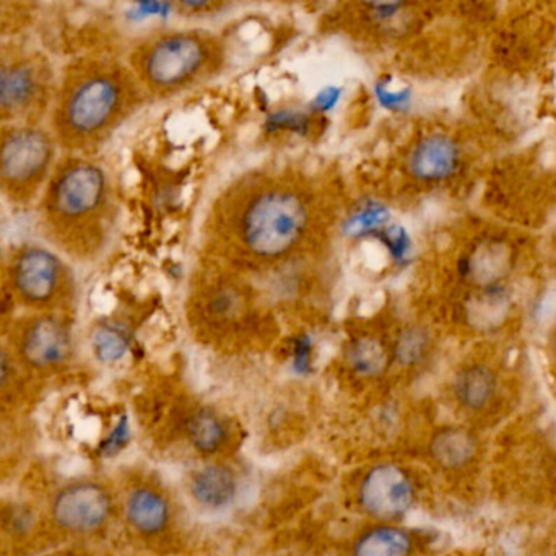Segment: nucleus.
<instances>
[{
	"label": "nucleus",
	"mask_w": 556,
	"mask_h": 556,
	"mask_svg": "<svg viewBox=\"0 0 556 556\" xmlns=\"http://www.w3.org/2000/svg\"><path fill=\"white\" fill-rule=\"evenodd\" d=\"M129 103L127 81L106 67L81 68L67 77L55 111V126L62 139H97L111 129Z\"/></svg>",
	"instance_id": "nucleus-1"
},
{
	"label": "nucleus",
	"mask_w": 556,
	"mask_h": 556,
	"mask_svg": "<svg viewBox=\"0 0 556 556\" xmlns=\"http://www.w3.org/2000/svg\"><path fill=\"white\" fill-rule=\"evenodd\" d=\"M309 224V207L298 192L269 188L244 205L238 235L248 253L263 261H277L300 247Z\"/></svg>",
	"instance_id": "nucleus-2"
},
{
	"label": "nucleus",
	"mask_w": 556,
	"mask_h": 556,
	"mask_svg": "<svg viewBox=\"0 0 556 556\" xmlns=\"http://www.w3.org/2000/svg\"><path fill=\"white\" fill-rule=\"evenodd\" d=\"M218 49L208 36L176 31L160 36L143 46L136 58L140 78L152 90H182L204 77L217 62Z\"/></svg>",
	"instance_id": "nucleus-3"
},
{
	"label": "nucleus",
	"mask_w": 556,
	"mask_h": 556,
	"mask_svg": "<svg viewBox=\"0 0 556 556\" xmlns=\"http://www.w3.org/2000/svg\"><path fill=\"white\" fill-rule=\"evenodd\" d=\"M110 199V179L100 165L74 162L49 181L46 214L65 237L100 217Z\"/></svg>",
	"instance_id": "nucleus-4"
},
{
	"label": "nucleus",
	"mask_w": 556,
	"mask_h": 556,
	"mask_svg": "<svg viewBox=\"0 0 556 556\" xmlns=\"http://www.w3.org/2000/svg\"><path fill=\"white\" fill-rule=\"evenodd\" d=\"M55 142L51 134L28 124L0 130V189L10 198L28 199L51 175Z\"/></svg>",
	"instance_id": "nucleus-5"
},
{
	"label": "nucleus",
	"mask_w": 556,
	"mask_h": 556,
	"mask_svg": "<svg viewBox=\"0 0 556 556\" xmlns=\"http://www.w3.org/2000/svg\"><path fill=\"white\" fill-rule=\"evenodd\" d=\"M68 283L67 266L51 250L28 247L13 261L12 287L28 306L46 307L64 300Z\"/></svg>",
	"instance_id": "nucleus-6"
},
{
	"label": "nucleus",
	"mask_w": 556,
	"mask_h": 556,
	"mask_svg": "<svg viewBox=\"0 0 556 556\" xmlns=\"http://www.w3.org/2000/svg\"><path fill=\"white\" fill-rule=\"evenodd\" d=\"M358 498L366 515L389 525L410 511L415 502L414 482L397 464H378L363 477Z\"/></svg>",
	"instance_id": "nucleus-7"
},
{
	"label": "nucleus",
	"mask_w": 556,
	"mask_h": 556,
	"mask_svg": "<svg viewBox=\"0 0 556 556\" xmlns=\"http://www.w3.org/2000/svg\"><path fill=\"white\" fill-rule=\"evenodd\" d=\"M45 90L42 64L25 55L0 52V121L25 116Z\"/></svg>",
	"instance_id": "nucleus-8"
},
{
	"label": "nucleus",
	"mask_w": 556,
	"mask_h": 556,
	"mask_svg": "<svg viewBox=\"0 0 556 556\" xmlns=\"http://www.w3.org/2000/svg\"><path fill=\"white\" fill-rule=\"evenodd\" d=\"M20 358L31 369H55L68 362L74 350L71 327L54 316H41L20 332Z\"/></svg>",
	"instance_id": "nucleus-9"
},
{
	"label": "nucleus",
	"mask_w": 556,
	"mask_h": 556,
	"mask_svg": "<svg viewBox=\"0 0 556 556\" xmlns=\"http://www.w3.org/2000/svg\"><path fill=\"white\" fill-rule=\"evenodd\" d=\"M52 513L55 521L68 531H97L110 518L111 498L98 483H72L59 493Z\"/></svg>",
	"instance_id": "nucleus-10"
},
{
	"label": "nucleus",
	"mask_w": 556,
	"mask_h": 556,
	"mask_svg": "<svg viewBox=\"0 0 556 556\" xmlns=\"http://www.w3.org/2000/svg\"><path fill=\"white\" fill-rule=\"evenodd\" d=\"M459 165V146L444 134H430L418 140L407 159L408 173L420 182L446 181Z\"/></svg>",
	"instance_id": "nucleus-11"
},
{
	"label": "nucleus",
	"mask_w": 556,
	"mask_h": 556,
	"mask_svg": "<svg viewBox=\"0 0 556 556\" xmlns=\"http://www.w3.org/2000/svg\"><path fill=\"white\" fill-rule=\"evenodd\" d=\"M191 495L202 508L220 511L237 500V476L230 467L222 464L202 467L191 479Z\"/></svg>",
	"instance_id": "nucleus-12"
},
{
	"label": "nucleus",
	"mask_w": 556,
	"mask_h": 556,
	"mask_svg": "<svg viewBox=\"0 0 556 556\" xmlns=\"http://www.w3.org/2000/svg\"><path fill=\"white\" fill-rule=\"evenodd\" d=\"M127 521L140 534L156 535L165 531L172 518L168 502L155 490L137 489L126 505Z\"/></svg>",
	"instance_id": "nucleus-13"
},
{
	"label": "nucleus",
	"mask_w": 556,
	"mask_h": 556,
	"mask_svg": "<svg viewBox=\"0 0 556 556\" xmlns=\"http://www.w3.org/2000/svg\"><path fill=\"white\" fill-rule=\"evenodd\" d=\"M189 443L198 453L212 456L224 450L230 438L227 420L214 408H198L186 424Z\"/></svg>",
	"instance_id": "nucleus-14"
},
{
	"label": "nucleus",
	"mask_w": 556,
	"mask_h": 556,
	"mask_svg": "<svg viewBox=\"0 0 556 556\" xmlns=\"http://www.w3.org/2000/svg\"><path fill=\"white\" fill-rule=\"evenodd\" d=\"M430 451L433 459L444 469H459L476 456L477 441L464 428L447 427L434 434Z\"/></svg>",
	"instance_id": "nucleus-15"
},
{
	"label": "nucleus",
	"mask_w": 556,
	"mask_h": 556,
	"mask_svg": "<svg viewBox=\"0 0 556 556\" xmlns=\"http://www.w3.org/2000/svg\"><path fill=\"white\" fill-rule=\"evenodd\" d=\"M412 552L414 539L407 531L382 525L359 535L352 556H410Z\"/></svg>",
	"instance_id": "nucleus-16"
},
{
	"label": "nucleus",
	"mask_w": 556,
	"mask_h": 556,
	"mask_svg": "<svg viewBox=\"0 0 556 556\" xmlns=\"http://www.w3.org/2000/svg\"><path fill=\"white\" fill-rule=\"evenodd\" d=\"M132 342V332L119 320H104L98 324L90 337L91 353L103 365L123 362L130 352Z\"/></svg>",
	"instance_id": "nucleus-17"
},
{
	"label": "nucleus",
	"mask_w": 556,
	"mask_h": 556,
	"mask_svg": "<svg viewBox=\"0 0 556 556\" xmlns=\"http://www.w3.org/2000/svg\"><path fill=\"white\" fill-rule=\"evenodd\" d=\"M495 388V376L489 368L470 366L457 375L454 381V395L463 407L480 410L492 401Z\"/></svg>",
	"instance_id": "nucleus-18"
},
{
	"label": "nucleus",
	"mask_w": 556,
	"mask_h": 556,
	"mask_svg": "<svg viewBox=\"0 0 556 556\" xmlns=\"http://www.w3.org/2000/svg\"><path fill=\"white\" fill-rule=\"evenodd\" d=\"M388 224H391V211L388 205L368 199L359 202L355 211L350 212L343 222L342 231L350 240H368L375 238Z\"/></svg>",
	"instance_id": "nucleus-19"
},
{
	"label": "nucleus",
	"mask_w": 556,
	"mask_h": 556,
	"mask_svg": "<svg viewBox=\"0 0 556 556\" xmlns=\"http://www.w3.org/2000/svg\"><path fill=\"white\" fill-rule=\"evenodd\" d=\"M349 362L356 375L376 378L388 368L389 352L379 340L363 337L350 346Z\"/></svg>",
	"instance_id": "nucleus-20"
},
{
	"label": "nucleus",
	"mask_w": 556,
	"mask_h": 556,
	"mask_svg": "<svg viewBox=\"0 0 556 556\" xmlns=\"http://www.w3.org/2000/svg\"><path fill=\"white\" fill-rule=\"evenodd\" d=\"M428 349L430 337L421 327H405L395 337L391 356L402 368H412L427 358Z\"/></svg>",
	"instance_id": "nucleus-21"
},
{
	"label": "nucleus",
	"mask_w": 556,
	"mask_h": 556,
	"mask_svg": "<svg viewBox=\"0 0 556 556\" xmlns=\"http://www.w3.org/2000/svg\"><path fill=\"white\" fill-rule=\"evenodd\" d=\"M375 238L384 248L386 254L391 257L395 266H404L410 261L414 243H412L410 233L405 230L404 225L391 222Z\"/></svg>",
	"instance_id": "nucleus-22"
},
{
	"label": "nucleus",
	"mask_w": 556,
	"mask_h": 556,
	"mask_svg": "<svg viewBox=\"0 0 556 556\" xmlns=\"http://www.w3.org/2000/svg\"><path fill=\"white\" fill-rule=\"evenodd\" d=\"M290 368L301 378L313 375L316 368V342L311 333H300L291 342Z\"/></svg>",
	"instance_id": "nucleus-23"
},
{
	"label": "nucleus",
	"mask_w": 556,
	"mask_h": 556,
	"mask_svg": "<svg viewBox=\"0 0 556 556\" xmlns=\"http://www.w3.org/2000/svg\"><path fill=\"white\" fill-rule=\"evenodd\" d=\"M309 116L300 111H278V113L270 114L266 121L269 132H290L304 136L309 130Z\"/></svg>",
	"instance_id": "nucleus-24"
},
{
	"label": "nucleus",
	"mask_w": 556,
	"mask_h": 556,
	"mask_svg": "<svg viewBox=\"0 0 556 556\" xmlns=\"http://www.w3.org/2000/svg\"><path fill=\"white\" fill-rule=\"evenodd\" d=\"M130 441V424L127 417H121L113 430L110 431L103 443H101V453L104 456H116L124 450Z\"/></svg>",
	"instance_id": "nucleus-25"
},
{
	"label": "nucleus",
	"mask_w": 556,
	"mask_h": 556,
	"mask_svg": "<svg viewBox=\"0 0 556 556\" xmlns=\"http://www.w3.org/2000/svg\"><path fill=\"white\" fill-rule=\"evenodd\" d=\"M376 98L379 104L388 111H404L410 104V93L408 90H391L388 85L381 84L376 87Z\"/></svg>",
	"instance_id": "nucleus-26"
},
{
	"label": "nucleus",
	"mask_w": 556,
	"mask_h": 556,
	"mask_svg": "<svg viewBox=\"0 0 556 556\" xmlns=\"http://www.w3.org/2000/svg\"><path fill=\"white\" fill-rule=\"evenodd\" d=\"M340 97H342V91L336 87H327L324 90H320L319 93L316 94L313 101V110L316 113H329L333 108L339 103Z\"/></svg>",
	"instance_id": "nucleus-27"
},
{
	"label": "nucleus",
	"mask_w": 556,
	"mask_h": 556,
	"mask_svg": "<svg viewBox=\"0 0 556 556\" xmlns=\"http://www.w3.org/2000/svg\"><path fill=\"white\" fill-rule=\"evenodd\" d=\"M366 9L379 16H389L397 13L408 0H359Z\"/></svg>",
	"instance_id": "nucleus-28"
},
{
	"label": "nucleus",
	"mask_w": 556,
	"mask_h": 556,
	"mask_svg": "<svg viewBox=\"0 0 556 556\" xmlns=\"http://www.w3.org/2000/svg\"><path fill=\"white\" fill-rule=\"evenodd\" d=\"M15 372V363H13L12 356L5 350L0 349V392L12 384Z\"/></svg>",
	"instance_id": "nucleus-29"
},
{
	"label": "nucleus",
	"mask_w": 556,
	"mask_h": 556,
	"mask_svg": "<svg viewBox=\"0 0 556 556\" xmlns=\"http://www.w3.org/2000/svg\"><path fill=\"white\" fill-rule=\"evenodd\" d=\"M212 2H214V0H176V3H179L182 9L192 10V12L207 9Z\"/></svg>",
	"instance_id": "nucleus-30"
}]
</instances>
